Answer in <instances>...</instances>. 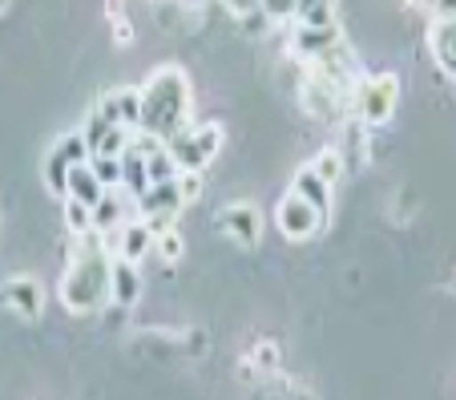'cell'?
<instances>
[{
	"label": "cell",
	"mask_w": 456,
	"mask_h": 400,
	"mask_svg": "<svg viewBox=\"0 0 456 400\" xmlns=\"http://www.w3.org/2000/svg\"><path fill=\"white\" fill-rule=\"evenodd\" d=\"M110 275H113V255L102 247V235L97 231L81 235L77 251L69 255V267H65L61 288H57L65 312L89 315L110 304Z\"/></svg>",
	"instance_id": "obj_1"
},
{
	"label": "cell",
	"mask_w": 456,
	"mask_h": 400,
	"mask_svg": "<svg viewBox=\"0 0 456 400\" xmlns=\"http://www.w3.org/2000/svg\"><path fill=\"white\" fill-rule=\"evenodd\" d=\"M142 89V134H154V138H170V134L186 130L190 126V81L178 65H162L146 78Z\"/></svg>",
	"instance_id": "obj_2"
},
{
	"label": "cell",
	"mask_w": 456,
	"mask_h": 400,
	"mask_svg": "<svg viewBox=\"0 0 456 400\" xmlns=\"http://www.w3.org/2000/svg\"><path fill=\"white\" fill-rule=\"evenodd\" d=\"M396 102H400V78L396 73H368V78H360L355 89H352V113L363 126H371V130L384 126V122H392Z\"/></svg>",
	"instance_id": "obj_3"
},
{
	"label": "cell",
	"mask_w": 456,
	"mask_h": 400,
	"mask_svg": "<svg viewBox=\"0 0 456 400\" xmlns=\"http://www.w3.org/2000/svg\"><path fill=\"white\" fill-rule=\"evenodd\" d=\"M166 150L174 154L178 170H186V175H202V170L218 158V150H223V126L218 122L186 126V130H178V134L166 138Z\"/></svg>",
	"instance_id": "obj_4"
},
{
	"label": "cell",
	"mask_w": 456,
	"mask_h": 400,
	"mask_svg": "<svg viewBox=\"0 0 456 400\" xmlns=\"http://www.w3.org/2000/svg\"><path fill=\"white\" fill-rule=\"evenodd\" d=\"M89 162V146H86V134L73 130L65 138L53 142V150L45 154V166H41V178L53 194H65V183H69V170L73 166Z\"/></svg>",
	"instance_id": "obj_5"
},
{
	"label": "cell",
	"mask_w": 456,
	"mask_h": 400,
	"mask_svg": "<svg viewBox=\"0 0 456 400\" xmlns=\"http://www.w3.org/2000/svg\"><path fill=\"white\" fill-rule=\"evenodd\" d=\"M182 207H186V202H182L178 178H174V183H154L146 194H138V199H134V210H138V218L150 226V231H154V239L162 235V231H170Z\"/></svg>",
	"instance_id": "obj_6"
},
{
	"label": "cell",
	"mask_w": 456,
	"mask_h": 400,
	"mask_svg": "<svg viewBox=\"0 0 456 400\" xmlns=\"http://www.w3.org/2000/svg\"><path fill=\"white\" fill-rule=\"evenodd\" d=\"M299 97H303V110H307L311 118H319V122H336L339 110H344V105H352V94H344L336 81H328L323 73H315V69L307 73Z\"/></svg>",
	"instance_id": "obj_7"
},
{
	"label": "cell",
	"mask_w": 456,
	"mask_h": 400,
	"mask_svg": "<svg viewBox=\"0 0 456 400\" xmlns=\"http://www.w3.org/2000/svg\"><path fill=\"white\" fill-rule=\"evenodd\" d=\"M323 218H328L323 210H315L307 199H299V194H291V191H287V199L275 207V226L283 231L287 239H291V243L311 239L319 226H323Z\"/></svg>",
	"instance_id": "obj_8"
},
{
	"label": "cell",
	"mask_w": 456,
	"mask_h": 400,
	"mask_svg": "<svg viewBox=\"0 0 456 400\" xmlns=\"http://www.w3.org/2000/svg\"><path fill=\"white\" fill-rule=\"evenodd\" d=\"M215 226L239 247H258V239H263V215H258L250 202H231V207H223L215 215Z\"/></svg>",
	"instance_id": "obj_9"
},
{
	"label": "cell",
	"mask_w": 456,
	"mask_h": 400,
	"mask_svg": "<svg viewBox=\"0 0 456 400\" xmlns=\"http://www.w3.org/2000/svg\"><path fill=\"white\" fill-rule=\"evenodd\" d=\"M0 304L12 307L20 320H37L45 312V291L33 275H12L0 283Z\"/></svg>",
	"instance_id": "obj_10"
},
{
	"label": "cell",
	"mask_w": 456,
	"mask_h": 400,
	"mask_svg": "<svg viewBox=\"0 0 456 400\" xmlns=\"http://www.w3.org/2000/svg\"><path fill=\"white\" fill-rule=\"evenodd\" d=\"M94 110L102 113L105 122L126 126V130H138V122H142V89H134V86L110 89V94H105Z\"/></svg>",
	"instance_id": "obj_11"
},
{
	"label": "cell",
	"mask_w": 456,
	"mask_h": 400,
	"mask_svg": "<svg viewBox=\"0 0 456 400\" xmlns=\"http://www.w3.org/2000/svg\"><path fill=\"white\" fill-rule=\"evenodd\" d=\"M339 45H344L339 25H323V29L295 25V37H291L295 57H303V61H323V57H328V53H336Z\"/></svg>",
	"instance_id": "obj_12"
},
{
	"label": "cell",
	"mask_w": 456,
	"mask_h": 400,
	"mask_svg": "<svg viewBox=\"0 0 456 400\" xmlns=\"http://www.w3.org/2000/svg\"><path fill=\"white\" fill-rule=\"evenodd\" d=\"M129 218H138V210H134V194H126L121 186H110V191L102 194V202L94 207V231L105 235V231L126 226Z\"/></svg>",
	"instance_id": "obj_13"
},
{
	"label": "cell",
	"mask_w": 456,
	"mask_h": 400,
	"mask_svg": "<svg viewBox=\"0 0 456 400\" xmlns=\"http://www.w3.org/2000/svg\"><path fill=\"white\" fill-rule=\"evenodd\" d=\"M118 259L142 263L146 255H154V231H150L142 218H129L126 226H118V247H113Z\"/></svg>",
	"instance_id": "obj_14"
},
{
	"label": "cell",
	"mask_w": 456,
	"mask_h": 400,
	"mask_svg": "<svg viewBox=\"0 0 456 400\" xmlns=\"http://www.w3.org/2000/svg\"><path fill=\"white\" fill-rule=\"evenodd\" d=\"M142 296V275H138V263L118 259L113 255V275H110V304L118 307H134Z\"/></svg>",
	"instance_id": "obj_15"
},
{
	"label": "cell",
	"mask_w": 456,
	"mask_h": 400,
	"mask_svg": "<svg viewBox=\"0 0 456 400\" xmlns=\"http://www.w3.org/2000/svg\"><path fill=\"white\" fill-rule=\"evenodd\" d=\"M428 49L436 65L456 81V20H432L428 29Z\"/></svg>",
	"instance_id": "obj_16"
},
{
	"label": "cell",
	"mask_w": 456,
	"mask_h": 400,
	"mask_svg": "<svg viewBox=\"0 0 456 400\" xmlns=\"http://www.w3.org/2000/svg\"><path fill=\"white\" fill-rule=\"evenodd\" d=\"M102 194H105V186L97 183L94 166H89V162L73 166L69 183H65V199H77V202H86V207H97V202H102Z\"/></svg>",
	"instance_id": "obj_17"
},
{
	"label": "cell",
	"mask_w": 456,
	"mask_h": 400,
	"mask_svg": "<svg viewBox=\"0 0 456 400\" xmlns=\"http://www.w3.org/2000/svg\"><path fill=\"white\" fill-rule=\"evenodd\" d=\"M291 194H299V199H307L311 207L315 210H323V215H328L331 210V186L323 183V178L315 175V170H299V175H295V183H291Z\"/></svg>",
	"instance_id": "obj_18"
},
{
	"label": "cell",
	"mask_w": 456,
	"mask_h": 400,
	"mask_svg": "<svg viewBox=\"0 0 456 400\" xmlns=\"http://www.w3.org/2000/svg\"><path fill=\"white\" fill-rule=\"evenodd\" d=\"M121 191H126V194H134V199L150 191L146 158H142L134 146H126V154H121Z\"/></svg>",
	"instance_id": "obj_19"
},
{
	"label": "cell",
	"mask_w": 456,
	"mask_h": 400,
	"mask_svg": "<svg viewBox=\"0 0 456 400\" xmlns=\"http://www.w3.org/2000/svg\"><path fill=\"white\" fill-rule=\"evenodd\" d=\"M291 20L295 25H311V29L336 25V0H295Z\"/></svg>",
	"instance_id": "obj_20"
},
{
	"label": "cell",
	"mask_w": 456,
	"mask_h": 400,
	"mask_svg": "<svg viewBox=\"0 0 456 400\" xmlns=\"http://www.w3.org/2000/svg\"><path fill=\"white\" fill-rule=\"evenodd\" d=\"M142 158H146L150 186H154V183H174V178L182 175V170H178V162H174V154H170V150H166V142H162V146H154V150H150V154H142Z\"/></svg>",
	"instance_id": "obj_21"
},
{
	"label": "cell",
	"mask_w": 456,
	"mask_h": 400,
	"mask_svg": "<svg viewBox=\"0 0 456 400\" xmlns=\"http://www.w3.org/2000/svg\"><path fill=\"white\" fill-rule=\"evenodd\" d=\"M129 138H134V130H126V126H110V130L97 138V146H94L89 158H121L126 146H129Z\"/></svg>",
	"instance_id": "obj_22"
},
{
	"label": "cell",
	"mask_w": 456,
	"mask_h": 400,
	"mask_svg": "<svg viewBox=\"0 0 456 400\" xmlns=\"http://www.w3.org/2000/svg\"><path fill=\"white\" fill-rule=\"evenodd\" d=\"M154 255L162 263H178L182 255H186V239H182L178 226H170V231H162V235L154 239Z\"/></svg>",
	"instance_id": "obj_23"
},
{
	"label": "cell",
	"mask_w": 456,
	"mask_h": 400,
	"mask_svg": "<svg viewBox=\"0 0 456 400\" xmlns=\"http://www.w3.org/2000/svg\"><path fill=\"white\" fill-rule=\"evenodd\" d=\"M65 226H69L73 235H89L94 231V207H86V202L77 199H65Z\"/></svg>",
	"instance_id": "obj_24"
},
{
	"label": "cell",
	"mask_w": 456,
	"mask_h": 400,
	"mask_svg": "<svg viewBox=\"0 0 456 400\" xmlns=\"http://www.w3.org/2000/svg\"><path fill=\"white\" fill-rule=\"evenodd\" d=\"M344 166H347V162H344V150H323V154L311 162V170H315V175L323 178L328 186H336L339 175H344Z\"/></svg>",
	"instance_id": "obj_25"
},
{
	"label": "cell",
	"mask_w": 456,
	"mask_h": 400,
	"mask_svg": "<svg viewBox=\"0 0 456 400\" xmlns=\"http://www.w3.org/2000/svg\"><path fill=\"white\" fill-rule=\"evenodd\" d=\"M89 166H94L97 183L110 191V186H121V158H89Z\"/></svg>",
	"instance_id": "obj_26"
},
{
	"label": "cell",
	"mask_w": 456,
	"mask_h": 400,
	"mask_svg": "<svg viewBox=\"0 0 456 400\" xmlns=\"http://www.w3.org/2000/svg\"><path fill=\"white\" fill-rule=\"evenodd\" d=\"M258 9L271 17V25H279V20H291L295 0H258Z\"/></svg>",
	"instance_id": "obj_27"
},
{
	"label": "cell",
	"mask_w": 456,
	"mask_h": 400,
	"mask_svg": "<svg viewBox=\"0 0 456 400\" xmlns=\"http://www.w3.org/2000/svg\"><path fill=\"white\" fill-rule=\"evenodd\" d=\"M250 360H255L263 372H275V368H279V348H275V344H255Z\"/></svg>",
	"instance_id": "obj_28"
},
{
	"label": "cell",
	"mask_w": 456,
	"mask_h": 400,
	"mask_svg": "<svg viewBox=\"0 0 456 400\" xmlns=\"http://www.w3.org/2000/svg\"><path fill=\"white\" fill-rule=\"evenodd\" d=\"M178 191H182V202H194L202 194V175H178Z\"/></svg>",
	"instance_id": "obj_29"
},
{
	"label": "cell",
	"mask_w": 456,
	"mask_h": 400,
	"mask_svg": "<svg viewBox=\"0 0 456 400\" xmlns=\"http://www.w3.org/2000/svg\"><path fill=\"white\" fill-rule=\"evenodd\" d=\"M242 29H247L250 37H258V33H267L271 29V17L263 9H255V12H247V17H242Z\"/></svg>",
	"instance_id": "obj_30"
},
{
	"label": "cell",
	"mask_w": 456,
	"mask_h": 400,
	"mask_svg": "<svg viewBox=\"0 0 456 400\" xmlns=\"http://www.w3.org/2000/svg\"><path fill=\"white\" fill-rule=\"evenodd\" d=\"M432 20H456V0H432Z\"/></svg>",
	"instance_id": "obj_31"
},
{
	"label": "cell",
	"mask_w": 456,
	"mask_h": 400,
	"mask_svg": "<svg viewBox=\"0 0 456 400\" xmlns=\"http://www.w3.org/2000/svg\"><path fill=\"white\" fill-rule=\"evenodd\" d=\"M223 4H226V12H231V17H247V12H255L258 9V0H223Z\"/></svg>",
	"instance_id": "obj_32"
},
{
	"label": "cell",
	"mask_w": 456,
	"mask_h": 400,
	"mask_svg": "<svg viewBox=\"0 0 456 400\" xmlns=\"http://www.w3.org/2000/svg\"><path fill=\"white\" fill-rule=\"evenodd\" d=\"M416 4H420V9H432V0H416Z\"/></svg>",
	"instance_id": "obj_33"
},
{
	"label": "cell",
	"mask_w": 456,
	"mask_h": 400,
	"mask_svg": "<svg viewBox=\"0 0 456 400\" xmlns=\"http://www.w3.org/2000/svg\"><path fill=\"white\" fill-rule=\"evenodd\" d=\"M4 9H9V0H0V12H4Z\"/></svg>",
	"instance_id": "obj_34"
},
{
	"label": "cell",
	"mask_w": 456,
	"mask_h": 400,
	"mask_svg": "<svg viewBox=\"0 0 456 400\" xmlns=\"http://www.w3.org/2000/svg\"><path fill=\"white\" fill-rule=\"evenodd\" d=\"M186 4H194V0H186Z\"/></svg>",
	"instance_id": "obj_35"
}]
</instances>
